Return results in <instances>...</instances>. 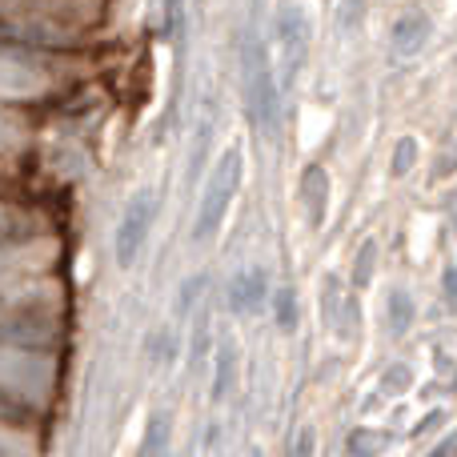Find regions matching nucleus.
<instances>
[{
    "label": "nucleus",
    "instance_id": "f257e3e1",
    "mask_svg": "<svg viewBox=\"0 0 457 457\" xmlns=\"http://www.w3.org/2000/svg\"><path fill=\"white\" fill-rule=\"evenodd\" d=\"M241 181H245V153H241V145H228L221 157H217V165L209 169V181L201 189L197 217H193V241L217 237V228L225 225L228 209H233L237 193H241Z\"/></svg>",
    "mask_w": 457,
    "mask_h": 457
},
{
    "label": "nucleus",
    "instance_id": "f03ea898",
    "mask_svg": "<svg viewBox=\"0 0 457 457\" xmlns=\"http://www.w3.org/2000/svg\"><path fill=\"white\" fill-rule=\"evenodd\" d=\"M241 88H245V109L257 129H269L277 120V85H273V61H269L265 45H261L257 29L249 24L241 40Z\"/></svg>",
    "mask_w": 457,
    "mask_h": 457
},
{
    "label": "nucleus",
    "instance_id": "7ed1b4c3",
    "mask_svg": "<svg viewBox=\"0 0 457 457\" xmlns=\"http://www.w3.org/2000/svg\"><path fill=\"white\" fill-rule=\"evenodd\" d=\"M273 45H277V72L281 88H293L309 61V12L301 4H281L273 16Z\"/></svg>",
    "mask_w": 457,
    "mask_h": 457
},
{
    "label": "nucleus",
    "instance_id": "20e7f679",
    "mask_svg": "<svg viewBox=\"0 0 457 457\" xmlns=\"http://www.w3.org/2000/svg\"><path fill=\"white\" fill-rule=\"evenodd\" d=\"M153 217H157V193L153 189L133 193L117 221V233H112V257H117L120 269H133L137 257L145 253V241L153 233Z\"/></svg>",
    "mask_w": 457,
    "mask_h": 457
},
{
    "label": "nucleus",
    "instance_id": "39448f33",
    "mask_svg": "<svg viewBox=\"0 0 457 457\" xmlns=\"http://www.w3.org/2000/svg\"><path fill=\"white\" fill-rule=\"evenodd\" d=\"M48 370H53L48 357L32 353L29 345H8V341H0V389L32 402V397L48 386Z\"/></svg>",
    "mask_w": 457,
    "mask_h": 457
},
{
    "label": "nucleus",
    "instance_id": "423d86ee",
    "mask_svg": "<svg viewBox=\"0 0 457 457\" xmlns=\"http://www.w3.org/2000/svg\"><path fill=\"white\" fill-rule=\"evenodd\" d=\"M0 40L8 48H61L72 40L69 29L53 21V16H37V12H4L0 16Z\"/></svg>",
    "mask_w": 457,
    "mask_h": 457
},
{
    "label": "nucleus",
    "instance_id": "0eeeda50",
    "mask_svg": "<svg viewBox=\"0 0 457 457\" xmlns=\"http://www.w3.org/2000/svg\"><path fill=\"white\" fill-rule=\"evenodd\" d=\"M48 88V77L32 61L0 48V101H37Z\"/></svg>",
    "mask_w": 457,
    "mask_h": 457
},
{
    "label": "nucleus",
    "instance_id": "6e6552de",
    "mask_svg": "<svg viewBox=\"0 0 457 457\" xmlns=\"http://www.w3.org/2000/svg\"><path fill=\"white\" fill-rule=\"evenodd\" d=\"M301 209H305V221L309 228H321L325 217H329V193H333V181H329V169L325 165H305L301 169Z\"/></svg>",
    "mask_w": 457,
    "mask_h": 457
},
{
    "label": "nucleus",
    "instance_id": "1a4fd4ad",
    "mask_svg": "<svg viewBox=\"0 0 457 457\" xmlns=\"http://www.w3.org/2000/svg\"><path fill=\"white\" fill-rule=\"evenodd\" d=\"M265 297H269L265 269H241V273L228 281V289H225V301H228L233 313H257V309L265 305Z\"/></svg>",
    "mask_w": 457,
    "mask_h": 457
},
{
    "label": "nucleus",
    "instance_id": "9d476101",
    "mask_svg": "<svg viewBox=\"0 0 457 457\" xmlns=\"http://www.w3.org/2000/svg\"><path fill=\"white\" fill-rule=\"evenodd\" d=\"M429 32H434V24H429L426 12H405L402 21L394 24V32H389V48H394L397 56H418L421 48H426Z\"/></svg>",
    "mask_w": 457,
    "mask_h": 457
},
{
    "label": "nucleus",
    "instance_id": "9b49d317",
    "mask_svg": "<svg viewBox=\"0 0 457 457\" xmlns=\"http://www.w3.org/2000/svg\"><path fill=\"white\" fill-rule=\"evenodd\" d=\"M413 321H418V305H413V297L405 289H389L386 297V325L394 337H405V333L413 329Z\"/></svg>",
    "mask_w": 457,
    "mask_h": 457
},
{
    "label": "nucleus",
    "instance_id": "f8f14e48",
    "mask_svg": "<svg viewBox=\"0 0 457 457\" xmlns=\"http://www.w3.org/2000/svg\"><path fill=\"white\" fill-rule=\"evenodd\" d=\"M237 381V349L233 345H221L217 349V361H213V386H209V397L213 402H225L228 389Z\"/></svg>",
    "mask_w": 457,
    "mask_h": 457
},
{
    "label": "nucleus",
    "instance_id": "ddd939ff",
    "mask_svg": "<svg viewBox=\"0 0 457 457\" xmlns=\"http://www.w3.org/2000/svg\"><path fill=\"white\" fill-rule=\"evenodd\" d=\"M373 269H378V241L365 237L353 253V265H349V285H353V289H370Z\"/></svg>",
    "mask_w": 457,
    "mask_h": 457
},
{
    "label": "nucleus",
    "instance_id": "4468645a",
    "mask_svg": "<svg viewBox=\"0 0 457 457\" xmlns=\"http://www.w3.org/2000/svg\"><path fill=\"white\" fill-rule=\"evenodd\" d=\"M213 325H209V309H201V313H193V349H189V370L201 373L209 361V349H213Z\"/></svg>",
    "mask_w": 457,
    "mask_h": 457
},
{
    "label": "nucleus",
    "instance_id": "2eb2a0df",
    "mask_svg": "<svg viewBox=\"0 0 457 457\" xmlns=\"http://www.w3.org/2000/svg\"><path fill=\"white\" fill-rule=\"evenodd\" d=\"M273 321L281 333H293L301 321V305H297V289L293 285H281V289H273Z\"/></svg>",
    "mask_w": 457,
    "mask_h": 457
},
{
    "label": "nucleus",
    "instance_id": "dca6fc26",
    "mask_svg": "<svg viewBox=\"0 0 457 457\" xmlns=\"http://www.w3.org/2000/svg\"><path fill=\"white\" fill-rule=\"evenodd\" d=\"M418 157H421V141L418 137H402V141L394 145V157H389V177H410L413 169H418Z\"/></svg>",
    "mask_w": 457,
    "mask_h": 457
},
{
    "label": "nucleus",
    "instance_id": "f3484780",
    "mask_svg": "<svg viewBox=\"0 0 457 457\" xmlns=\"http://www.w3.org/2000/svg\"><path fill=\"white\" fill-rule=\"evenodd\" d=\"M32 233V217L16 205H0V245H12Z\"/></svg>",
    "mask_w": 457,
    "mask_h": 457
},
{
    "label": "nucleus",
    "instance_id": "a211bd4d",
    "mask_svg": "<svg viewBox=\"0 0 457 457\" xmlns=\"http://www.w3.org/2000/svg\"><path fill=\"white\" fill-rule=\"evenodd\" d=\"M165 445H169V413H153L149 426H145L141 453H161Z\"/></svg>",
    "mask_w": 457,
    "mask_h": 457
},
{
    "label": "nucleus",
    "instance_id": "6ab92c4d",
    "mask_svg": "<svg viewBox=\"0 0 457 457\" xmlns=\"http://www.w3.org/2000/svg\"><path fill=\"white\" fill-rule=\"evenodd\" d=\"M381 389H386V394H410L413 389V370L410 365H389V370L381 373Z\"/></svg>",
    "mask_w": 457,
    "mask_h": 457
},
{
    "label": "nucleus",
    "instance_id": "aec40b11",
    "mask_svg": "<svg viewBox=\"0 0 457 457\" xmlns=\"http://www.w3.org/2000/svg\"><path fill=\"white\" fill-rule=\"evenodd\" d=\"M24 418H32V405L24 397L8 394V389H0V421H24Z\"/></svg>",
    "mask_w": 457,
    "mask_h": 457
},
{
    "label": "nucleus",
    "instance_id": "412c9836",
    "mask_svg": "<svg viewBox=\"0 0 457 457\" xmlns=\"http://www.w3.org/2000/svg\"><path fill=\"white\" fill-rule=\"evenodd\" d=\"M165 29H169V37H177V45H181V37H185V0H165Z\"/></svg>",
    "mask_w": 457,
    "mask_h": 457
},
{
    "label": "nucleus",
    "instance_id": "4be33fe9",
    "mask_svg": "<svg viewBox=\"0 0 457 457\" xmlns=\"http://www.w3.org/2000/svg\"><path fill=\"white\" fill-rule=\"evenodd\" d=\"M453 173H457V141H445L442 157L434 165V177H453Z\"/></svg>",
    "mask_w": 457,
    "mask_h": 457
},
{
    "label": "nucleus",
    "instance_id": "5701e85b",
    "mask_svg": "<svg viewBox=\"0 0 457 457\" xmlns=\"http://www.w3.org/2000/svg\"><path fill=\"white\" fill-rule=\"evenodd\" d=\"M201 289H205V277H193V281L181 285V313H193V305H197Z\"/></svg>",
    "mask_w": 457,
    "mask_h": 457
},
{
    "label": "nucleus",
    "instance_id": "b1692460",
    "mask_svg": "<svg viewBox=\"0 0 457 457\" xmlns=\"http://www.w3.org/2000/svg\"><path fill=\"white\" fill-rule=\"evenodd\" d=\"M361 8H365V0H345V4H341V24L357 29V12H361Z\"/></svg>",
    "mask_w": 457,
    "mask_h": 457
},
{
    "label": "nucleus",
    "instance_id": "393cba45",
    "mask_svg": "<svg viewBox=\"0 0 457 457\" xmlns=\"http://www.w3.org/2000/svg\"><path fill=\"white\" fill-rule=\"evenodd\" d=\"M349 450H353V453H370L373 450L370 429H353V437H349Z\"/></svg>",
    "mask_w": 457,
    "mask_h": 457
},
{
    "label": "nucleus",
    "instance_id": "a878e982",
    "mask_svg": "<svg viewBox=\"0 0 457 457\" xmlns=\"http://www.w3.org/2000/svg\"><path fill=\"white\" fill-rule=\"evenodd\" d=\"M442 421H445V413H442V410L426 413V418H421L418 426H413V437H421V434H426V429H437V426H442Z\"/></svg>",
    "mask_w": 457,
    "mask_h": 457
},
{
    "label": "nucleus",
    "instance_id": "bb28decb",
    "mask_svg": "<svg viewBox=\"0 0 457 457\" xmlns=\"http://www.w3.org/2000/svg\"><path fill=\"white\" fill-rule=\"evenodd\" d=\"M297 453H313V429H301V437H297Z\"/></svg>",
    "mask_w": 457,
    "mask_h": 457
},
{
    "label": "nucleus",
    "instance_id": "cd10ccee",
    "mask_svg": "<svg viewBox=\"0 0 457 457\" xmlns=\"http://www.w3.org/2000/svg\"><path fill=\"white\" fill-rule=\"evenodd\" d=\"M445 293L457 301V269H445Z\"/></svg>",
    "mask_w": 457,
    "mask_h": 457
},
{
    "label": "nucleus",
    "instance_id": "c85d7f7f",
    "mask_svg": "<svg viewBox=\"0 0 457 457\" xmlns=\"http://www.w3.org/2000/svg\"><path fill=\"white\" fill-rule=\"evenodd\" d=\"M445 209H450V221L457 225V189L450 193V197H445Z\"/></svg>",
    "mask_w": 457,
    "mask_h": 457
}]
</instances>
